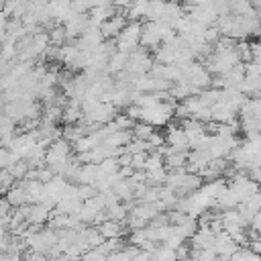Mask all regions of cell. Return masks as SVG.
Returning <instances> with one entry per match:
<instances>
[{"instance_id": "cell-1", "label": "cell", "mask_w": 261, "mask_h": 261, "mask_svg": "<svg viewBox=\"0 0 261 261\" xmlns=\"http://www.w3.org/2000/svg\"><path fill=\"white\" fill-rule=\"evenodd\" d=\"M139 39H141V22L130 20L114 39V47L120 53H133L135 49H139Z\"/></svg>"}]
</instances>
